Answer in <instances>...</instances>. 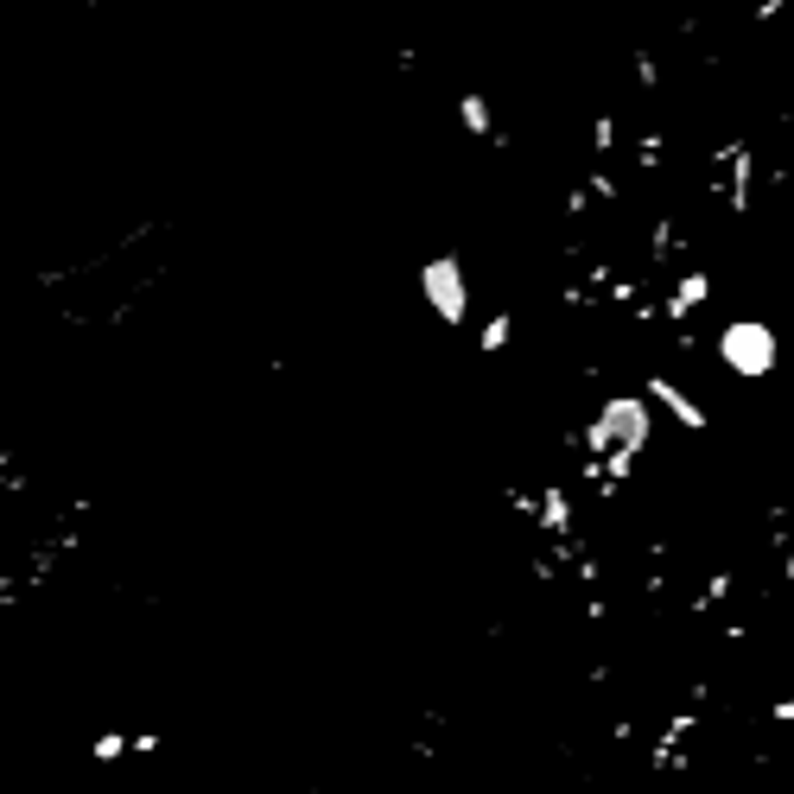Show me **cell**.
<instances>
[{
  "label": "cell",
  "mask_w": 794,
  "mask_h": 794,
  "mask_svg": "<svg viewBox=\"0 0 794 794\" xmlns=\"http://www.w3.org/2000/svg\"><path fill=\"white\" fill-rule=\"evenodd\" d=\"M654 445V407L649 395H604L598 400V413H591V426H585V452H591V465L604 458H642Z\"/></svg>",
  "instance_id": "1"
},
{
  "label": "cell",
  "mask_w": 794,
  "mask_h": 794,
  "mask_svg": "<svg viewBox=\"0 0 794 794\" xmlns=\"http://www.w3.org/2000/svg\"><path fill=\"white\" fill-rule=\"evenodd\" d=\"M712 357L724 362V375L731 382H769L775 369H782V330L769 325V318H724L719 337H712Z\"/></svg>",
  "instance_id": "2"
},
{
  "label": "cell",
  "mask_w": 794,
  "mask_h": 794,
  "mask_svg": "<svg viewBox=\"0 0 794 794\" xmlns=\"http://www.w3.org/2000/svg\"><path fill=\"white\" fill-rule=\"evenodd\" d=\"M420 299L445 330H465L470 325V267L458 254H426L420 261Z\"/></svg>",
  "instance_id": "3"
},
{
  "label": "cell",
  "mask_w": 794,
  "mask_h": 794,
  "mask_svg": "<svg viewBox=\"0 0 794 794\" xmlns=\"http://www.w3.org/2000/svg\"><path fill=\"white\" fill-rule=\"evenodd\" d=\"M642 395H649V407H661L667 420H681L686 433H712V413H706L699 400L686 395L674 375H649V382H642Z\"/></svg>",
  "instance_id": "4"
},
{
  "label": "cell",
  "mask_w": 794,
  "mask_h": 794,
  "mask_svg": "<svg viewBox=\"0 0 794 794\" xmlns=\"http://www.w3.org/2000/svg\"><path fill=\"white\" fill-rule=\"evenodd\" d=\"M706 299H712V274H706V267H686L681 280H674V292L661 299V318L681 330V325L699 318V305H706Z\"/></svg>",
  "instance_id": "5"
},
{
  "label": "cell",
  "mask_w": 794,
  "mask_h": 794,
  "mask_svg": "<svg viewBox=\"0 0 794 794\" xmlns=\"http://www.w3.org/2000/svg\"><path fill=\"white\" fill-rule=\"evenodd\" d=\"M458 121L470 128V141H496V109H490L483 89H465V96H458Z\"/></svg>",
  "instance_id": "6"
},
{
  "label": "cell",
  "mask_w": 794,
  "mask_h": 794,
  "mask_svg": "<svg viewBox=\"0 0 794 794\" xmlns=\"http://www.w3.org/2000/svg\"><path fill=\"white\" fill-rule=\"evenodd\" d=\"M508 337H515V318H508V312H496L490 325L477 330V350H483V357H503V350H508Z\"/></svg>",
  "instance_id": "7"
},
{
  "label": "cell",
  "mask_w": 794,
  "mask_h": 794,
  "mask_svg": "<svg viewBox=\"0 0 794 794\" xmlns=\"http://www.w3.org/2000/svg\"><path fill=\"white\" fill-rule=\"evenodd\" d=\"M128 750H134V737H121V731H103L89 757H96V762H121V757H128Z\"/></svg>",
  "instance_id": "8"
},
{
  "label": "cell",
  "mask_w": 794,
  "mask_h": 794,
  "mask_svg": "<svg viewBox=\"0 0 794 794\" xmlns=\"http://www.w3.org/2000/svg\"><path fill=\"white\" fill-rule=\"evenodd\" d=\"M769 719H775V724H789V731H794V693H782V699H775V712H769Z\"/></svg>",
  "instance_id": "9"
}]
</instances>
